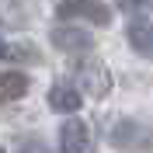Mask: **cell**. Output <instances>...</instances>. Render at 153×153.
Returning <instances> with one entry per match:
<instances>
[{
    "label": "cell",
    "mask_w": 153,
    "mask_h": 153,
    "mask_svg": "<svg viewBox=\"0 0 153 153\" xmlns=\"http://www.w3.org/2000/svg\"><path fill=\"white\" fill-rule=\"evenodd\" d=\"M111 146L118 150H153V129L143 122H132V118H125L111 129Z\"/></svg>",
    "instance_id": "cell-1"
},
{
    "label": "cell",
    "mask_w": 153,
    "mask_h": 153,
    "mask_svg": "<svg viewBox=\"0 0 153 153\" xmlns=\"http://www.w3.org/2000/svg\"><path fill=\"white\" fill-rule=\"evenodd\" d=\"M59 18H84V21H94V25H111V10L97 0H63L59 4Z\"/></svg>",
    "instance_id": "cell-2"
},
{
    "label": "cell",
    "mask_w": 153,
    "mask_h": 153,
    "mask_svg": "<svg viewBox=\"0 0 153 153\" xmlns=\"http://www.w3.org/2000/svg\"><path fill=\"white\" fill-rule=\"evenodd\" d=\"M87 146H91V129H87V122H80V118L63 122V129H59V150L63 153H87Z\"/></svg>",
    "instance_id": "cell-3"
},
{
    "label": "cell",
    "mask_w": 153,
    "mask_h": 153,
    "mask_svg": "<svg viewBox=\"0 0 153 153\" xmlns=\"http://www.w3.org/2000/svg\"><path fill=\"white\" fill-rule=\"evenodd\" d=\"M76 76H80V84L91 97H105L111 80H108V70L101 63H84V66H76Z\"/></svg>",
    "instance_id": "cell-4"
},
{
    "label": "cell",
    "mask_w": 153,
    "mask_h": 153,
    "mask_svg": "<svg viewBox=\"0 0 153 153\" xmlns=\"http://www.w3.org/2000/svg\"><path fill=\"white\" fill-rule=\"evenodd\" d=\"M49 38H52V45H56L59 52H87V49L94 45V38L87 35L84 28H66V25L56 28Z\"/></svg>",
    "instance_id": "cell-5"
},
{
    "label": "cell",
    "mask_w": 153,
    "mask_h": 153,
    "mask_svg": "<svg viewBox=\"0 0 153 153\" xmlns=\"http://www.w3.org/2000/svg\"><path fill=\"white\" fill-rule=\"evenodd\" d=\"M125 38H129V45H132L143 59H153V21H146V18L129 21Z\"/></svg>",
    "instance_id": "cell-6"
},
{
    "label": "cell",
    "mask_w": 153,
    "mask_h": 153,
    "mask_svg": "<svg viewBox=\"0 0 153 153\" xmlns=\"http://www.w3.org/2000/svg\"><path fill=\"white\" fill-rule=\"evenodd\" d=\"M25 94H28V76L25 73H18V70L0 73V105H10V101H18Z\"/></svg>",
    "instance_id": "cell-7"
},
{
    "label": "cell",
    "mask_w": 153,
    "mask_h": 153,
    "mask_svg": "<svg viewBox=\"0 0 153 153\" xmlns=\"http://www.w3.org/2000/svg\"><path fill=\"white\" fill-rule=\"evenodd\" d=\"M49 108H56V111H63V115L76 111V108H80V91L70 87V84H56L49 91Z\"/></svg>",
    "instance_id": "cell-8"
},
{
    "label": "cell",
    "mask_w": 153,
    "mask_h": 153,
    "mask_svg": "<svg viewBox=\"0 0 153 153\" xmlns=\"http://www.w3.org/2000/svg\"><path fill=\"white\" fill-rule=\"evenodd\" d=\"M146 4H153V0H118V7H125V10H139Z\"/></svg>",
    "instance_id": "cell-9"
},
{
    "label": "cell",
    "mask_w": 153,
    "mask_h": 153,
    "mask_svg": "<svg viewBox=\"0 0 153 153\" xmlns=\"http://www.w3.org/2000/svg\"><path fill=\"white\" fill-rule=\"evenodd\" d=\"M4 56H7V45H4V42H0V59H4Z\"/></svg>",
    "instance_id": "cell-10"
}]
</instances>
